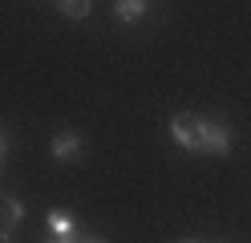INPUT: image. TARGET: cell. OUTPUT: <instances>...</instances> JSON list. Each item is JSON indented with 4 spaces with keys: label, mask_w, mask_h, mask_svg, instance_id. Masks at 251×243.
<instances>
[{
    "label": "cell",
    "mask_w": 251,
    "mask_h": 243,
    "mask_svg": "<svg viewBox=\"0 0 251 243\" xmlns=\"http://www.w3.org/2000/svg\"><path fill=\"white\" fill-rule=\"evenodd\" d=\"M81 150H85V138L73 134V130H65V134L53 138V158H57V162H77Z\"/></svg>",
    "instance_id": "3957f363"
},
{
    "label": "cell",
    "mask_w": 251,
    "mask_h": 243,
    "mask_svg": "<svg viewBox=\"0 0 251 243\" xmlns=\"http://www.w3.org/2000/svg\"><path fill=\"white\" fill-rule=\"evenodd\" d=\"M4 154H8V138H4V130H0V162H4Z\"/></svg>",
    "instance_id": "9c48e42d"
},
{
    "label": "cell",
    "mask_w": 251,
    "mask_h": 243,
    "mask_svg": "<svg viewBox=\"0 0 251 243\" xmlns=\"http://www.w3.org/2000/svg\"><path fill=\"white\" fill-rule=\"evenodd\" d=\"M199 154H231V130L215 118H199Z\"/></svg>",
    "instance_id": "6da1fadb"
},
{
    "label": "cell",
    "mask_w": 251,
    "mask_h": 243,
    "mask_svg": "<svg viewBox=\"0 0 251 243\" xmlns=\"http://www.w3.org/2000/svg\"><path fill=\"white\" fill-rule=\"evenodd\" d=\"M170 134L182 150H199V118L195 113H175L170 118Z\"/></svg>",
    "instance_id": "7a4b0ae2"
},
{
    "label": "cell",
    "mask_w": 251,
    "mask_h": 243,
    "mask_svg": "<svg viewBox=\"0 0 251 243\" xmlns=\"http://www.w3.org/2000/svg\"><path fill=\"white\" fill-rule=\"evenodd\" d=\"M0 243H12V239H8V231H4V227H0Z\"/></svg>",
    "instance_id": "8fae6325"
},
{
    "label": "cell",
    "mask_w": 251,
    "mask_h": 243,
    "mask_svg": "<svg viewBox=\"0 0 251 243\" xmlns=\"http://www.w3.org/2000/svg\"><path fill=\"white\" fill-rule=\"evenodd\" d=\"M77 243H105L101 235H77Z\"/></svg>",
    "instance_id": "ba28073f"
},
{
    "label": "cell",
    "mask_w": 251,
    "mask_h": 243,
    "mask_svg": "<svg viewBox=\"0 0 251 243\" xmlns=\"http://www.w3.org/2000/svg\"><path fill=\"white\" fill-rule=\"evenodd\" d=\"M49 243H77V235H53Z\"/></svg>",
    "instance_id": "30bf717a"
},
{
    "label": "cell",
    "mask_w": 251,
    "mask_h": 243,
    "mask_svg": "<svg viewBox=\"0 0 251 243\" xmlns=\"http://www.w3.org/2000/svg\"><path fill=\"white\" fill-rule=\"evenodd\" d=\"M49 231L53 235H77V219L69 211H49Z\"/></svg>",
    "instance_id": "8992f818"
},
{
    "label": "cell",
    "mask_w": 251,
    "mask_h": 243,
    "mask_svg": "<svg viewBox=\"0 0 251 243\" xmlns=\"http://www.w3.org/2000/svg\"><path fill=\"white\" fill-rule=\"evenodd\" d=\"M25 219V207H21V199H0V227L4 231H12Z\"/></svg>",
    "instance_id": "5b68a950"
},
{
    "label": "cell",
    "mask_w": 251,
    "mask_h": 243,
    "mask_svg": "<svg viewBox=\"0 0 251 243\" xmlns=\"http://www.w3.org/2000/svg\"><path fill=\"white\" fill-rule=\"evenodd\" d=\"M114 16L126 21V25L142 21V16H146V0H114Z\"/></svg>",
    "instance_id": "277c9868"
},
{
    "label": "cell",
    "mask_w": 251,
    "mask_h": 243,
    "mask_svg": "<svg viewBox=\"0 0 251 243\" xmlns=\"http://www.w3.org/2000/svg\"><path fill=\"white\" fill-rule=\"evenodd\" d=\"M89 4L93 0H57V8L69 16V21H81V16H89Z\"/></svg>",
    "instance_id": "52a82bcc"
},
{
    "label": "cell",
    "mask_w": 251,
    "mask_h": 243,
    "mask_svg": "<svg viewBox=\"0 0 251 243\" xmlns=\"http://www.w3.org/2000/svg\"><path fill=\"white\" fill-rule=\"evenodd\" d=\"M191 243H195V239H191Z\"/></svg>",
    "instance_id": "7c38bea8"
}]
</instances>
